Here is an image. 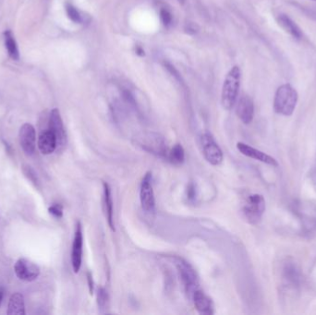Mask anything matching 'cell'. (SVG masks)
I'll list each match as a JSON object with an SVG mask.
<instances>
[{
    "mask_svg": "<svg viewBox=\"0 0 316 315\" xmlns=\"http://www.w3.org/2000/svg\"><path fill=\"white\" fill-rule=\"evenodd\" d=\"M298 93L291 84H283L276 90L274 98L275 112L283 116H292L298 103Z\"/></svg>",
    "mask_w": 316,
    "mask_h": 315,
    "instance_id": "obj_1",
    "label": "cell"
},
{
    "mask_svg": "<svg viewBox=\"0 0 316 315\" xmlns=\"http://www.w3.org/2000/svg\"><path fill=\"white\" fill-rule=\"evenodd\" d=\"M241 70L237 66L227 73L221 94V104L226 110H230L235 105L241 85Z\"/></svg>",
    "mask_w": 316,
    "mask_h": 315,
    "instance_id": "obj_2",
    "label": "cell"
},
{
    "mask_svg": "<svg viewBox=\"0 0 316 315\" xmlns=\"http://www.w3.org/2000/svg\"><path fill=\"white\" fill-rule=\"evenodd\" d=\"M171 260L177 269L178 277L187 293L193 297L195 291L199 290V277L194 268L181 257L173 256Z\"/></svg>",
    "mask_w": 316,
    "mask_h": 315,
    "instance_id": "obj_3",
    "label": "cell"
},
{
    "mask_svg": "<svg viewBox=\"0 0 316 315\" xmlns=\"http://www.w3.org/2000/svg\"><path fill=\"white\" fill-rule=\"evenodd\" d=\"M266 212V201L263 195H250L243 207L244 218L248 223L255 225L259 223Z\"/></svg>",
    "mask_w": 316,
    "mask_h": 315,
    "instance_id": "obj_4",
    "label": "cell"
},
{
    "mask_svg": "<svg viewBox=\"0 0 316 315\" xmlns=\"http://www.w3.org/2000/svg\"><path fill=\"white\" fill-rule=\"evenodd\" d=\"M201 147L205 160L212 166H219L223 162V152L210 133L202 135Z\"/></svg>",
    "mask_w": 316,
    "mask_h": 315,
    "instance_id": "obj_5",
    "label": "cell"
},
{
    "mask_svg": "<svg viewBox=\"0 0 316 315\" xmlns=\"http://www.w3.org/2000/svg\"><path fill=\"white\" fill-rule=\"evenodd\" d=\"M140 202L143 210L148 214L155 211V199L152 184V173L147 172L142 180L140 187Z\"/></svg>",
    "mask_w": 316,
    "mask_h": 315,
    "instance_id": "obj_6",
    "label": "cell"
},
{
    "mask_svg": "<svg viewBox=\"0 0 316 315\" xmlns=\"http://www.w3.org/2000/svg\"><path fill=\"white\" fill-rule=\"evenodd\" d=\"M14 271L19 279L26 282L36 280L40 275L39 267L27 258L19 259L14 266Z\"/></svg>",
    "mask_w": 316,
    "mask_h": 315,
    "instance_id": "obj_7",
    "label": "cell"
},
{
    "mask_svg": "<svg viewBox=\"0 0 316 315\" xmlns=\"http://www.w3.org/2000/svg\"><path fill=\"white\" fill-rule=\"evenodd\" d=\"M82 247H83V234L81 222H77L74 239H73V250H72V266L75 274L79 273L82 261Z\"/></svg>",
    "mask_w": 316,
    "mask_h": 315,
    "instance_id": "obj_8",
    "label": "cell"
},
{
    "mask_svg": "<svg viewBox=\"0 0 316 315\" xmlns=\"http://www.w3.org/2000/svg\"><path fill=\"white\" fill-rule=\"evenodd\" d=\"M20 145L24 153L28 155H33L36 148V132L32 124L25 123L19 132Z\"/></svg>",
    "mask_w": 316,
    "mask_h": 315,
    "instance_id": "obj_9",
    "label": "cell"
},
{
    "mask_svg": "<svg viewBox=\"0 0 316 315\" xmlns=\"http://www.w3.org/2000/svg\"><path fill=\"white\" fill-rule=\"evenodd\" d=\"M49 129L55 134L57 138V147L63 148L67 145V133L63 121L59 113V110L55 108L50 113L49 119Z\"/></svg>",
    "mask_w": 316,
    "mask_h": 315,
    "instance_id": "obj_10",
    "label": "cell"
},
{
    "mask_svg": "<svg viewBox=\"0 0 316 315\" xmlns=\"http://www.w3.org/2000/svg\"><path fill=\"white\" fill-rule=\"evenodd\" d=\"M141 145L143 146V148L146 149V151L152 154H156L166 159L168 158V147L166 145L164 139L159 135L151 134L148 137L144 138L143 142H141Z\"/></svg>",
    "mask_w": 316,
    "mask_h": 315,
    "instance_id": "obj_11",
    "label": "cell"
},
{
    "mask_svg": "<svg viewBox=\"0 0 316 315\" xmlns=\"http://www.w3.org/2000/svg\"><path fill=\"white\" fill-rule=\"evenodd\" d=\"M237 148L238 150L242 153V154L247 156V157H250V158H252V159H255V160H258L260 162H263L267 165H269V166H272V167H278V163L276 161V159L270 155L260 151V150H257L251 146L248 145L246 144H243V143H238L237 144Z\"/></svg>",
    "mask_w": 316,
    "mask_h": 315,
    "instance_id": "obj_12",
    "label": "cell"
},
{
    "mask_svg": "<svg viewBox=\"0 0 316 315\" xmlns=\"http://www.w3.org/2000/svg\"><path fill=\"white\" fill-rule=\"evenodd\" d=\"M236 112L239 119L243 122L244 124H250L254 116V105L251 98L246 95H244L240 98Z\"/></svg>",
    "mask_w": 316,
    "mask_h": 315,
    "instance_id": "obj_13",
    "label": "cell"
},
{
    "mask_svg": "<svg viewBox=\"0 0 316 315\" xmlns=\"http://www.w3.org/2000/svg\"><path fill=\"white\" fill-rule=\"evenodd\" d=\"M192 298L194 299L195 309L200 315H212L215 314L214 302L203 291L197 290L193 294Z\"/></svg>",
    "mask_w": 316,
    "mask_h": 315,
    "instance_id": "obj_14",
    "label": "cell"
},
{
    "mask_svg": "<svg viewBox=\"0 0 316 315\" xmlns=\"http://www.w3.org/2000/svg\"><path fill=\"white\" fill-rule=\"evenodd\" d=\"M38 148L43 154H51L57 148V138L50 130H45L38 138Z\"/></svg>",
    "mask_w": 316,
    "mask_h": 315,
    "instance_id": "obj_15",
    "label": "cell"
},
{
    "mask_svg": "<svg viewBox=\"0 0 316 315\" xmlns=\"http://www.w3.org/2000/svg\"><path fill=\"white\" fill-rule=\"evenodd\" d=\"M276 20L278 24L280 25L286 32L290 33L293 38L297 40H300L302 38L303 34L300 27L296 24V23H294L288 15L280 14L278 15Z\"/></svg>",
    "mask_w": 316,
    "mask_h": 315,
    "instance_id": "obj_16",
    "label": "cell"
},
{
    "mask_svg": "<svg viewBox=\"0 0 316 315\" xmlns=\"http://www.w3.org/2000/svg\"><path fill=\"white\" fill-rule=\"evenodd\" d=\"M104 199H105V212H106V219L108 226L112 231H115V224H114L113 200L111 196V190L108 183L104 182Z\"/></svg>",
    "mask_w": 316,
    "mask_h": 315,
    "instance_id": "obj_17",
    "label": "cell"
},
{
    "mask_svg": "<svg viewBox=\"0 0 316 315\" xmlns=\"http://www.w3.org/2000/svg\"><path fill=\"white\" fill-rule=\"evenodd\" d=\"M8 315H25L24 299L21 293L17 292L11 295L8 301Z\"/></svg>",
    "mask_w": 316,
    "mask_h": 315,
    "instance_id": "obj_18",
    "label": "cell"
},
{
    "mask_svg": "<svg viewBox=\"0 0 316 315\" xmlns=\"http://www.w3.org/2000/svg\"><path fill=\"white\" fill-rule=\"evenodd\" d=\"M4 40H5V46L8 51V56L13 60H19L20 52L18 48V44L13 33L10 30H7L4 32Z\"/></svg>",
    "mask_w": 316,
    "mask_h": 315,
    "instance_id": "obj_19",
    "label": "cell"
},
{
    "mask_svg": "<svg viewBox=\"0 0 316 315\" xmlns=\"http://www.w3.org/2000/svg\"><path fill=\"white\" fill-rule=\"evenodd\" d=\"M168 160L175 165H181L185 159V152L181 145H175L169 151L168 154Z\"/></svg>",
    "mask_w": 316,
    "mask_h": 315,
    "instance_id": "obj_20",
    "label": "cell"
},
{
    "mask_svg": "<svg viewBox=\"0 0 316 315\" xmlns=\"http://www.w3.org/2000/svg\"><path fill=\"white\" fill-rule=\"evenodd\" d=\"M284 274L285 277L294 285H298L300 283V273L297 269L296 266H294L292 263L287 264L284 267Z\"/></svg>",
    "mask_w": 316,
    "mask_h": 315,
    "instance_id": "obj_21",
    "label": "cell"
},
{
    "mask_svg": "<svg viewBox=\"0 0 316 315\" xmlns=\"http://www.w3.org/2000/svg\"><path fill=\"white\" fill-rule=\"evenodd\" d=\"M97 304L101 313H105L106 309H108L109 305V297L107 291L104 288L98 289L97 291Z\"/></svg>",
    "mask_w": 316,
    "mask_h": 315,
    "instance_id": "obj_22",
    "label": "cell"
},
{
    "mask_svg": "<svg viewBox=\"0 0 316 315\" xmlns=\"http://www.w3.org/2000/svg\"><path fill=\"white\" fill-rule=\"evenodd\" d=\"M66 12L68 17L75 24L81 23V16L79 10L71 3H67L65 6Z\"/></svg>",
    "mask_w": 316,
    "mask_h": 315,
    "instance_id": "obj_23",
    "label": "cell"
},
{
    "mask_svg": "<svg viewBox=\"0 0 316 315\" xmlns=\"http://www.w3.org/2000/svg\"><path fill=\"white\" fill-rule=\"evenodd\" d=\"M49 213L57 218H61L63 217V207L59 203H54L52 204L49 208Z\"/></svg>",
    "mask_w": 316,
    "mask_h": 315,
    "instance_id": "obj_24",
    "label": "cell"
},
{
    "mask_svg": "<svg viewBox=\"0 0 316 315\" xmlns=\"http://www.w3.org/2000/svg\"><path fill=\"white\" fill-rule=\"evenodd\" d=\"M160 18H161L163 24L165 25L166 27L170 26L172 24V15H171L170 10H168L166 8H162L160 10Z\"/></svg>",
    "mask_w": 316,
    "mask_h": 315,
    "instance_id": "obj_25",
    "label": "cell"
},
{
    "mask_svg": "<svg viewBox=\"0 0 316 315\" xmlns=\"http://www.w3.org/2000/svg\"><path fill=\"white\" fill-rule=\"evenodd\" d=\"M24 173L25 176L28 178V179H30L33 184L35 186H38V179H37V176L36 174L34 173L33 170L31 169V167H24Z\"/></svg>",
    "mask_w": 316,
    "mask_h": 315,
    "instance_id": "obj_26",
    "label": "cell"
},
{
    "mask_svg": "<svg viewBox=\"0 0 316 315\" xmlns=\"http://www.w3.org/2000/svg\"><path fill=\"white\" fill-rule=\"evenodd\" d=\"M187 197L190 201H193L196 198V189H195L194 184L190 183L187 189Z\"/></svg>",
    "mask_w": 316,
    "mask_h": 315,
    "instance_id": "obj_27",
    "label": "cell"
},
{
    "mask_svg": "<svg viewBox=\"0 0 316 315\" xmlns=\"http://www.w3.org/2000/svg\"><path fill=\"white\" fill-rule=\"evenodd\" d=\"M87 281H88V285H89L90 294L93 295L94 294V280H93V275L91 273H87Z\"/></svg>",
    "mask_w": 316,
    "mask_h": 315,
    "instance_id": "obj_28",
    "label": "cell"
},
{
    "mask_svg": "<svg viewBox=\"0 0 316 315\" xmlns=\"http://www.w3.org/2000/svg\"><path fill=\"white\" fill-rule=\"evenodd\" d=\"M3 297H4V291H3V289H0V306H1V303L3 300Z\"/></svg>",
    "mask_w": 316,
    "mask_h": 315,
    "instance_id": "obj_29",
    "label": "cell"
},
{
    "mask_svg": "<svg viewBox=\"0 0 316 315\" xmlns=\"http://www.w3.org/2000/svg\"></svg>",
    "mask_w": 316,
    "mask_h": 315,
    "instance_id": "obj_30",
    "label": "cell"
}]
</instances>
